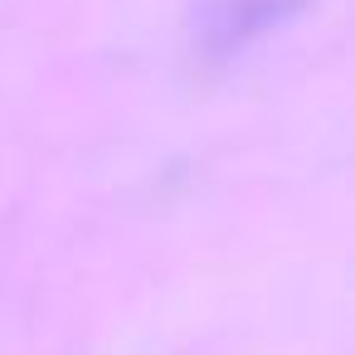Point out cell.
<instances>
[{"label": "cell", "instance_id": "6da1fadb", "mask_svg": "<svg viewBox=\"0 0 355 355\" xmlns=\"http://www.w3.org/2000/svg\"><path fill=\"white\" fill-rule=\"evenodd\" d=\"M302 0H209L205 6V44L209 49H234V44H248L258 40L263 30H272L277 20H287Z\"/></svg>", "mask_w": 355, "mask_h": 355}]
</instances>
